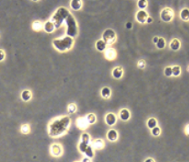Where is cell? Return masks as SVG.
<instances>
[{"label":"cell","mask_w":189,"mask_h":162,"mask_svg":"<svg viewBox=\"0 0 189 162\" xmlns=\"http://www.w3.org/2000/svg\"><path fill=\"white\" fill-rule=\"evenodd\" d=\"M144 162H155V159H154V158H146Z\"/></svg>","instance_id":"obj_41"},{"label":"cell","mask_w":189,"mask_h":162,"mask_svg":"<svg viewBox=\"0 0 189 162\" xmlns=\"http://www.w3.org/2000/svg\"><path fill=\"white\" fill-rule=\"evenodd\" d=\"M187 70H188V72H189V66H188V68H187Z\"/></svg>","instance_id":"obj_44"},{"label":"cell","mask_w":189,"mask_h":162,"mask_svg":"<svg viewBox=\"0 0 189 162\" xmlns=\"http://www.w3.org/2000/svg\"><path fill=\"white\" fill-rule=\"evenodd\" d=\"M158 39H159V37H155L153 38V43H155V44H156L157 41H158Z\"/></svg>","instance_id":"obj_43"},{"label":"cell","mask_w":189,"mask_h":162,"mask_svg":"<svg viewBox=\"0 0 189 162\" xmlns=\"http://www.w3.org/2000/svg\"><path fill=\"white\" fill-rule=\"evenodd\" d=\"M43 29L45 30V32L50 34V33H53V32L55 31V29H56V27H55L54 23L52 22L51 20H47L44 23V28Z\"/></svg>","instance_id":"obj_15"},{"label":"cell","mask_w":189,"mask_h":162,"mask_svg":"<svg viewBox=\"0 0 189 162\" xmlns=\"http://www.w3.org/2000/svg\"><path fill=\"white\" fill-rule=\"evenodd\" d=\"M50 153L53 157H61L63 154V148L60 144L54 143L50 146Z\"/></svg>","instance_id":"obj_8"},{"label":"cell","mask_w":189,"mask_h":162,"mask_svg":"<svg viewBox=\"0 0 189 162\" xmlns=\"http://www.w3.org/2000/svg\"><path fill=\"white\" fill-rule=\"evenodd\" d=\"M148 6V2L146 0H138L137 1V6L140 10H145Z\"/></svg>","instance_id":"obj_30"},{"label":"cell","mask_w":189,"mask_h":162,"mask_svg":"<svg viewBox=\"0 0 189 162\" xmlns=\"http://www.w3.org/2000/svg\"><path fill=\"white\" fill-rule=\"evenodd\" d=\"M87 146H88V145H87V144H85L84 142L80 141L79 144H78V150L80 151V152H81L82 154H84V152H85V150L87 149Z\"/></svg>","instance_id":"obj_34"},{"label":"cell","mask_w":189,"mask_h":162,"mask_svg":"<svg viewBox=\"0 0 189 162\" xmlns=\"http://www.w3.org/2000/svg\"><path fill=\"white\" fill-rule=\"evenodd\" d=\"M101 39L104 40L105 43H106L107 46H110L117 41V33H115L114 29L107 28V29L105 30L104 33L102 34Z\"/></svg>","instance_id":"obj_5"},{"label":"cell","mask_w":189,"mask_h":162,"mask_svg":"<svg viewBox=\"0 0 189 162\" xmlns=\"http://www.w3.org/2000/svg\"><path fill=\"white\" fill-rule=\"evenodd\" d=\"M77 109V105H76L75 103H70V104L67 106V111H68V113H70V114L76 113Z\"/></svg>","instance_id":"obj_31"},{"label":"cell","mask_w":189,"mask_h":162,"mask_svg":"<svg viewBox=\"0 0 189 162\" xmlns=\"http://www.w3.org/2000/svg\"><path fill=\"white\" fill-rule=\"evenodd\" d=\"M76 162H81V161H76Z\"/></svg>","instance_id":"obj_45"},{"label":"cell","mask_w":189,"mask_h":162,"mask_svg":"<svg viewBox=\"0 0 189 162\" xmlns=\"http://www.w3.org/2000/svg\"><path fill=\"white\" fill-rule=\"evenodd\" d=\"M124 75V70L121 67H115L112 70V76L115 79H120L122 78Z\"/></svg>","instance_id":"obj_14"},{"label":"cell","mask_w":189,"mask_h":162,"mask_svg":"<svg viewBox=\"0 0 189 162\" xmlns=\"http://www.w3.org/2000/svg\"><path fill=\"white\" fill-rule=\"evenodd\" d=\"M76 124H77V127L80 129H82V130H85V129H87L88 127V122L87 120V118L86 117H78L77 121H76Z\"/></svg>","instance_id":"obj_11"},{"label":"cell","mask_w":189,"mask_h":162,"mask_svg":"<svg viewBox=\"0 0 189 162\" xmlns=\"http://www.w3.org/2000/svg\"><path fill=\"white\" fill-rule=\"evenodd\" d=\"M185 133L187 136H189V124H187V125L185 127Z\"/></svg>","instance_id":"obj_40"},{"label":"cell","mask_w":189,"mask_h":162,"mask_svg":"<svg viewBox=\"0 0 189 162\" xmlns=\"http://www.w3.org/2000/svg\"><path fill=\"white\" fill-rule=\"evenodd\" d=\"M96 48L97 51L99 52H105V50H106L107 48V45L105 43L104 40L102 39H98L97 42H96Z\"/></svg>","instance_id":"obj_20"},{"label":"cell","mask_w":189,"mask_h":162,"mask_svg":"<svg viewBox=\"0 0 189 162\" xmlns=\"http://www.w3.org/2000/svg\"><path fill=\"white\" fill-rule=\"evenodd\" d=\"M107 138L111 142H115L118 139V132L115 129H109L107 133Z\"/></svg>","instance_id":"obj_13"},{"label":"cell","mask_w":189,"mask_h":162,"mask_svg":"<svg viewBox=\"0 0 189 162\" xmlns=\"http://www.w3.org/2000/svg\"><path fill=\"white\" fill-rule=\"evenodd\" d=\"M146 126L148 127V128L150 129H153L154 127H157V120H156V118L155 117H150L147 120V122H146Z\"/></svg>","instance_id":"obj_25"},{"label":"cell","mask_w":189,"mask_h":162,"mask_svg":"<svg viewBox=\"0 0 189 162\" xmlns=\"http://www.w3.org/2000/svg\"><path fill=\"white\" fill-rule=\"evenodd\" d=\"M67 27V36L75 38L78 36V27H77V22L75 18V17L72 14H70L67 18L66 19L65 23Z\"/></svg>","instance_id":"obj_4"},{"label":"cell","mask_w":189,"mask_h":162,"mask_svg":"<svg viewBox=\"0 0 189 162\" xmlns=\"http://www.w3.org/2000/svg\"><path fill=\"white\" fill-rule=\"evenodd\" d=\"M6 58V53L3 49H0V62H2Z\"/></svg>","instance_id":"obj_37"},{"label":"cell","mask_w":189,"mask_h":162,"mask_svg":"<svg viewBox=\"0 0 189 162\" xmlns=\"http://www.w3.org/2000/svg\"><path fill=\"white\" fill-rule=\"evenodd\" d=\"M86 118L88 122L89 125H92V124H94L97 122V116L94 115V113H89L86 116Z\"/></svg>","instance_id":"obj_27"},{"label":"cell","mask_w":189,"mask_h":162,"mask_svg":"<svg viewBox=\"0 0 189 162\" xmlns=\"http://www.w3.org/2000/svg\"><path fill=\"white\" fill-rule=\"evenodd\" d=\"M165 38H163V37H159V39H158V41H157V43L155 44V46H156V48H158V49H164L165 48Z\"/></svg>","instance_id":"obj_29"},{"label":"cell","mask_w":189,"mask_h":162,"mask_svg":"<svg viewBox=\"0 0 189 162\" xmlns=\"http://www.w3.org/2000/svg\"><path fill=\"white\" fill-rule=\"evenodd\" d=\"M74 43H75L74 38L66 35L59 38H55L53 42H52V44H53L55 49H57L58 52L63 53L70 50L73 48V46H74Z\"/></svg>","instance_id":"obj_2"},{"label":"cell","mask_w":189,"mask_h":162,"mask_svg":"<svg viewBox=\"0 0 189 162\" xmlns=\"http://www.w3.org/2000/svg\"><path fill=\"white\" fill-rule=\"evenodd\" d=\"M117 117L115 114L112 113V112H109L106 115L105 117V121H106L107 125L112 127V126H115V123H117Z\"/></svg>","instance_id":"obj_10"},{"label":"cell","mask_w":189,"mask_h":162,"mask_svg":"<svg viewBox=\"0 0 189 162\" xmlns=\"http://www.w3.org/2000/svg\"><path fill=\"white\" fill-rule=\"evenodd\" d=\"M81 162H92V161H91V158H87V157H84V158H82Z\"/></svg>","instance_id":"obj_39"},{"label":"cell","mask_w":189,"mask_h":162,"mask_svg":"<svg viewBox=\"0 0 189 162\" xmlns=\"http://www.w3.org/2000/svg\"><path fill=\"white\" fill-rule=\"evenodd\" d=\"M151 134L154 137H158L161 135V128L159 127H155L153 129H151Z\"/></svg>","instance_id":"obj_33"},{"label":"cell","mask_w":189,"mask_h":162,"mask_svg":"<svg viewBox=\"0 0 189 162\" xmlns=\"http://www.w3.org/2000/svg\"><path fill=\"white\" fill-rule=\"evenodd\" d=\"M20 130L21 132H22L23 134H28L30 132V126L28 124H23L22 126H21V128H20Z\"/></svg>","instance_id":"obj_32"},{"label":"cell","mask_w":189,"mask_h":162,"mask_svg":"<svg viewBox=\"0 0 189 162\" xmlns=\"http://www.w3.org/2000/svg\"><path fill=\"white\" fill-rule=\"evenodd\" d=\"M105 141L103 139L97 138V139H94V141L91 142V146L93 147L94 149H102L105 148Z\"/></svg>","instance_id":"obj_16"},{"label":"cell","mask_w":189,"mask_h":162,"mask_svg":"<svg viewBox=\"0 0 189 162\" xmlns=\"http://www.w3.org/2000/svg\"><path fill=\"white\" fill-rule=\"evenodd\" d=\"M148 17V13L145 10H138L135 14V20L140 24H145Z\"/></svg>","instance_id":"obj_7"},{"label":"cell","mask_w":189,"mask_h":162,"mask_svg":"<svg viewBox=\"0 0 189 162\" xmlns=\"http://www.w3.org/2000/svg\"><path fill=\"white\" fill-rule=\"evenodd\" d=\"M69 4H70V7L72 10L78 11V10H80L82 8L83 1H81V0H71Z\"/></svg>","instance_id":"obj_17"},{"label":"cell","mask_w":189,"mask_h":162,"mask_svg":"<svg viewBox=\"0 0 189 162\" xmlns=\"http://www.w3.org/2000/svg\"><path fill=\"white\" fill-rule=\"evenodd\" d=\"M160 18L162 21H164V22H166V23L171 22L174 18L173 9L170 7H165L160 13Z\"/></svg>","instance_id":"obj_6"},{"label":"cell","mask_w":189,"mask_h":162,"mask_svg":"<svg viewBox=\"0 0 189 162\" xmlns=\"http://www.w3.org/2000/svg\"><path fill=\"white\" fill-rule=\"evenodd\" d=\"M119 118L122 120V121H128L131 117V113L129 111V109H122L120 111H119Z\"/></svg>","instance_id":"obj_12"},{"label":"cell","mask_w":189,"mask_h":162,"mask_svg":"<svg viewBox=\"0 0 189 162\" xmlns=\"http://www.w3.org/2000/svg\"><path fill=\"white\" fill-rule=\"evenodd\" d=\"M71 13L69 12V10L67 7L60 6V7H58L56 10V12L53 14V16H52V17H51L50 20L54 23L55 27L58 28V27H60L63 24L65 23L66 19L67 18V17Z\"/></svg>","instance_id":"obj_3"},{"label":"cell","mask_w":189,"mask_h":162,"mask_svg":"<svg viewBox=\"0 0 189 162\" xmlns=\"http://www.w3.org/2000/svg\"><path fill=\"white\" fill-rule=\"evenodd\" d=\"M181 67L180 66H174L172 67V75L174 76V77H179V76L181 75Z\"/></svg>","instance_id":"obj_28"},{"label":"cell","mask_w":189,"mask_h":162,"mask_svg":"<svg viewBox=\"0 0 189 162\" xmlns=\"http://www.w3.org/2000/svg\"><path fill=\"white\" fill-rule=\"evenodd\" d=\"M125 27H127V29H131L133 27L132 22H127V24H125Z\"/></svg>","instance_id":"obj_38"},{"label":"cell","mask_w":189,"mask_h":162,"mask_svg":"<svg viewBox=\"0 0 189 162\" xmlns=\"http://www.w3.org/2000/svg\"><path fill=\"white\" fill-rule=\"evenodd\" d=\"M104 56H105V58H106V59H107L109 61H112V60H115V58H117V51H115V48H107L104 52Z\"/></svg>","instance_id":"obj_9"},{"label":"cell","mask_w":189,"mask_h":162,"mask_svg":"<svg viewBox=\"0 0 189 162\" xmlns=\"http://www.w3.org/2000/svg\"><path fill=\"white\" fill-rule=\"evenodd\" d=\"M20 96H21V99H22L23 101L28 102V101L31 100V99H32V93H31V91L28 90V89H25V90L22 91Z\"/></svg>","instance_id":"obj_19"},{"label":"cell","mask_w":189,"mask_h":162,"mask_svg":"<svg viewBox=\"0 0 189 162\" xmlns=\"http://www.w3.org/2000/svg\"><path fill=\"white\" fill-rule=\"evenodd\" d=\"M44 28V24L41 22L39 20L34 21L33 24H32V29L34 31H41L42 29Z\"/></svg>","instance_id":"obj_23"},{"label":"cell","mask_w":189,"mask_h":162,"mask_svg":"<svg viewBox=\"0 0 189 162\" xmlns=\"http://www.w3.org/2000/svg\"><path fill=\"white\" fill-rule=\"evenodd\" d=\"M152 22H153V18H152L151 17H149L147 18V20H146V23L150 24V23H152Z\"/></svg>","instance_id":"obj_42"},{"label":"cell","mask_w":189,"mask_h":162,"mask_svg":"<svg viewBox=\"0 0 189 162\" xmlns=\"http://www.w3.org/2000/svg\"><path fill=\"white\" fill-rule=\"evenodd\" d=\"M83 155H85L87 158H92L94 156V148L91 145H88L87 149L85 150V152H84Z\"/></svg>","instance_id":"obj_24"},{"label":"cell","mask_w":189,"mask_h":162,"mask_svg":"<svg viewBox=\"0 0 189 162\" xmlns=\"http://www.w3.org/2000/svg\"><path fill=\"white\" fill-rule=\"evenodd\" d=\"M145 61L144 60V59H141V60H139L138 61V63H137V67H138V68H140V69H144L145 68Z\"/></svg>","instance_id":"obj_36"},{"label":"cell","mask_w":189,"mask_h":162,"mask_svg":"<svg viewBox=\"0 0 189 162\" xmlns=\"http://www.w3.org/2000/svg\"><path fill=\"white\" fill-rule=\"evenodd\" d=\"M179 17L185 22L189 21V8H183L179 13Z\"/></svg>","instance_id":"obj_21"},{"label":"cell","mask_w":189,"mask_h":162,"mask_svg":"<svg viewBox=\"0 0 189 162\" xmlns=\"http://www.w3.org/2000/svg\"><path fill=\"white\" fill-rule=\"evenodd\" d=\"M111 89L108 87H104L101 89V96L105 99H108L110 96H111Z\"/></svg>","instance_id":"obj_22"},{"label":"cell","mask_w":189,"mask_h":162,"mask_svg":"<svg viewBox=\"0 0 189 162\" xmlns=\"http://www.w3.org/2000/svg\"><path fill=\"white\" fill-rule=\"evenodd\" d=\"M164 73H165V76L167 78H170V77H173L172 75V67H166L164 70Z\"/></svg>","instance_id":"obj_35"},{"label":"cell","mask_w":189,"mask_h":162,"mask_svg":"<svg viewBox=\"0 0 189 162\" xmlns=\"http://www.w3.org/2000/svg\"><path fill=\"white\" fill-rule=\"evenodd\" d=\"M169 48L173 51H177V50H179L181 48V43L177 38H174L169 43Z\"/></svg>","instance_id":"obj_18"},{"label":"cell","mask_w":189,"mask_h":162,"mask_svg":"<svg viewBox=\"0 0 189 162\" xmlns=\"http://www.w3.org/2000/svg\"><path fill=\"white\" fill-rule=\"evenodd\" d=\"M81 141L84 142L85 144H87V145H91V137H90V135L86 133V132L83 133L81 135Z\"/></svg>","instance_id":"obj_26"},{"label":"cell","mask_w":189,"mask_h":162,"mask_svg":"<svg viewBox=\"0 0 189 162\" xmlns=\"http://www.w3.org/2000/svg\"><path fill=\"white\" fill-rule=\"evenodd\" d=\"M71 118L68 116H60L54 118L48 124V134L52 138H58L65 135L70 127Z\"/></svg>","instance_id":"obj_1"}]
</instances>
